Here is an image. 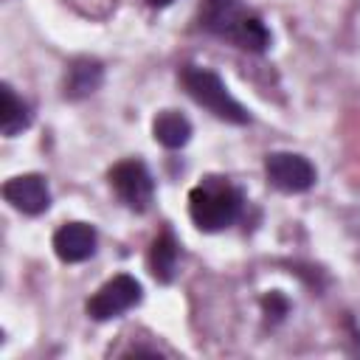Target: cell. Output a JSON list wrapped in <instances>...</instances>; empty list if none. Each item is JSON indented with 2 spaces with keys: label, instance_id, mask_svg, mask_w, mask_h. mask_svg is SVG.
<instances>
[{
  "label": "cell",
  "instance_id": "obj_1",
  "mask_svg": "<svg viewBox=\"0 0 360 360\" xmlns=\"http://www.w3.org/2000/svg\"><path fill=\"white\" fill-rule=\"evenodd\" d=\"M200 22L205 31L231 39L233 45L245 51H264L270 45V34L262 25L259 17L248 14L239 0H202L200 6Z\"/></svg>",
  "mask_w": 360,
  "mask_h": 360
},
{
  "label": "cell",
  "instance_id": "obj_3",
  "mask_svg": "<svg viewBox=\"0 0 360 360\" xmlns=\"http://www.w3.org/2000/svg\"><path fill=\"white\" fill-rule=\"evenodd\" d=\"M180 82H183L186 93L200 107H205L208 112H214L217 118L231 121V124H248L250 121V112L231 96V90L225 87V82L214 70L197 68V65H186L183 73H180Z\"/></svg>",
  "mask_w": 360,
  "mask_h": 360
},
{
  "label": "cell",
  "instance_id": "obj_8",
  "mask_svg": "<svg viewBox=\"0 0 360 360\" xmlns=\"http://www.w3.org/2000/svg\"><path fill=\"white\" fill-rule=\"evenodd\" d=\"M53 250L62 262H84L96 253V231L84 222H68L53 233Z\"/></svg>",
  "mask_w": 360,
  "mask_h": 360
},
{
  "label": "cell",
  "instance_id": "obj_10",
  "mask_svg": "<svg viewBox=\"0 0 360 360\" xmlns=\"http://www.w3.org/2000/svg\"><path fill=\"white\" fill-rule=\"evenodd\" d=\"M152 132H155V141L163 143L166 149H180V146H186L188 138H191V124H188L186 115H180V112H174V110H166V112H160V115L155 118Z\"/></svg>",
  "mask_w": 360,
  "mask_h": 360
},
{
  "label": "cell",
  "instance_id": "obj_11",
  "mask_svg": "<svg viewBox=\"0 0 360 360\" xmlns=\"http://www.w3.org/2000/svg\"><path fill=\"white\" fill-rule=\"evenodd\" d=\"M0 98H3V107H0V129L6 138H14L17 132H22L28 124H31V112H28V104L17 98V93L3 84L0 87Z\"/></svg>",
  "mask_w": 360,
  "mask_h": 360
},
{
  "label": "cell",
  "instance_id": "obj_6",
  "mask_svg": "<svg viewBox=\"0 0 360 360\" xmlns=\"http://www.w3.org/2000/svg\"><path fill=\"white\" fill-rule=\"evenodd\" d=\"M110 186L115 188V194L135 211L149 208L152 194H155V183L149 169L141 160H121L112 172H110Z\"/></svg>",
  "mask_w": 360,
  "mask_h": 360
},
{
  "label": "cell",
  "instance_id": "obj_4",
  "mask_svg": "<svg viewBox=\"0 0 360 360\" xmlns=\"http://www.w3.org/2000/svg\"><path fill=\"white\" fill-rule=\"evenodd\" d=\"M143 290H141V281L121 273V276H112L110 281H104L93 298L87 301V315L93 321H110V318H118L124 315L127 309H132L138 301H141Z\"/></svg>",
  "mask_w": 360,
  "mask_h": 360
},
{
  "label": "cell",
  "instance_id": "obj_13",
  "mask_svg": "<svg viewBox=\"0 0 360 360\" xmlns=\"http://www.w3.org/2000/svg\"><path fill=\"white\" fill-rule=\"evenodd\" d=\"M146 3H149V6H155V8H163V6H169L172 0H146Z\"/></svg>",
  "mask_w": 360,
  "mask_h": 360
},
{
  "label": "cell",
  "instance_id": "obj_12",
  "mask_svg": "<svg viewBox=\"0 0 360 360\" xmlns=\"http://www.w3.org/2000/svg\"><path fill=\"white\" fill-rule=\"evenodd\" d=\"M177 267V242L172 233H160L149 248V270L158 281H172Z\"/></svg>",
  "mask_w": 360,
  "mask_h": 360
},
{
  "label": "cell",
  "instance_id": "obj_5",
  "mask_svg": "<svg viewBox=\"0 0 360 360\" xmlns=\"http://www.w3.org/2000/svg\"><path fill=\"white\" fill-rule=\"evenodd\" d=\"M264 172H267V180L278 191H287V194H298V191H307L315 186V166L304 155H295V152L267 155Z\"/></svg>",
  "mask_w": 360,
  "mask_h": 360
},
{
  "label": "cell",
  "instance_id": "obj_2",
  "mask_svg": "<svg viewBox=\"0 0 360 360\" xmlns=\"http://www.w3.org/2000/svg\"><path fill=\"white\" fill-rule=\"evenodd\" d=\"M239 208H242L239 191L219 177H208L205 183L194 186L188 194V214L200 231L228 228L239 217Z\"/></svg>",
  "mask_w": 360,
  "mask_h": 360
},
{
  "label": "cell",
  "instance_id": "obj_7",
  "mask_svg": "<svg viewBox=\"0 0 360 360\" xmlns=\"http://www.w3.org/2000/svg\"><path fill=\"white\" fill-rule=\"evenodd\" d=\"M3 197L6 202H11L17 211L37 217L42 211H48L51 205V191L42 174H17L3 186Z\"/></svg>",
  "mask_w": 360,
  "mask_h": 360
},
{
  "label": "cell",
  "instance_id": "obj_9",
  "mask_svg": "<svg viewBox=\"0 0 360 360\" xmlns=\"http://www.w3.org/2000/svg\"><path fill=\"white\" fill-rule=\"evenodd\" d=\"M101 76H104V70H101V65H98L96 59H90V56L73 59L70 68H68L65 93H68L70 98H84V96H90V93L98 90Z\"/></svg>",
  "mask_w": 360,
  "mask_h": 360
}]
</instances>
